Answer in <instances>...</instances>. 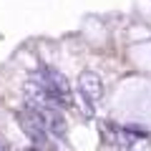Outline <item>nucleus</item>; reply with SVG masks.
I'll return each instance as SVG.
<instances>
[{"label":"nucleus","mask_w":151,"mask_h":151,"mask_svg":"<svg viewBox=\"0 0 151 151\" xmlns=\"http://www.w3.org/2000/svg\"><path fill=\"white\" fill-rule=\"evenodd\" d=\"M18 124L23 126V131L28 134V139L33 141V144L38 146H48V131H45V124L40 121V116H38L35 111H30V108H23V111H18Z\"/></svg>","instance_id":"nucleus-2"},{"label":"nucleus","mask_w":151,"mask_h":151,"mask_svg":"<svg viewBox=\"0 0 151 151\" xmlns=\"http://www.w3.org/2000/svg\"><path fill=\"white\" fill-rule=\"evenodd\" d=\"M40 86H43L45 96L55 103L58 108L73 106V91H70V83L63 73H58L55 68H40Z\"/></svg>","instance_id":"nucleus-1"},{"label":"nucleus","mask_w":151,"mask_h":151,"mask_svg":"<svg viewBox=\"0 0 151 151\" xmlns=\"http://www.w3.org/2000/svg\"><path fill=\"white\" fill-rule=\"evenodd\" d=\"M78 91H81L88 111L93 113V103L101 101V96H103V81L98 78V73H93V70H83V73L78 76Z\"/></svg>","instance_id":"nucleus-3"}]
</instances>
